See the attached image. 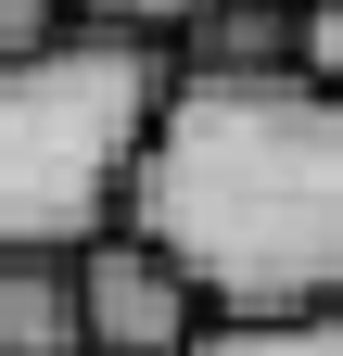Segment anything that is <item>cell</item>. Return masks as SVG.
<instances>
[{"instance_id": "277c9868", "label": "cell", "mask_w": 343, "mask_h": 356, "mask_svg": "<svg viewBox=\"0 0 343 356\" xmlns=\"http://www.w3.org/2000/svg\"><path fill=\"white\" fill-rule=\"evenodd\" d=\"M0 356H90L76 254H0Z\"/></svg>"}, {"instance_id": "6da1fadb", "label": "cell", "mask_w": 343, "mask_h": 356, "mask_svg": "<svg viewBox=\"0 0 343 356\" xmlns=\"http://www.w3.org/2000/svg\"><path fill=\"white\" fill-rule=\"evenodd\" d=\"M127 229L217 318L343 305V89L318 64H178L127 165Z\"/></svg>"}, {"instance_id": "8992f818", "label": "cell", "mask_w": 343, "mask_h": 356, "mask_svg": "<svg viewBox=\"0 0 343 356\" xmlns=\"http://www.w3.org/2000/svg\"><path fill=\"white\" fill-rule=\"evenodd\" d=\"M90 26H153V38H178V26H203V13H229V0H76Z\"/></svg>"}, {"instance_id": "7a4b0ae2", "label": "cell", "mask_w": 343, "mask_h": 356, "mask_svg": "<svg viewBox=\"0 0 343 356\" xmlns=\"http://www.w3.org/2000/svg\"><path fill=\"white\" fill-rule=\"evenodd\" d=\"M165 76H178V38L90 13L0 51V254H76L127 216V165L153 140Z\"/></svg>"}, {"instance_id": "3957f363", "label": "cell", "mask_w": 343, "mask_h": 356, "mask_svg": "<svg viewBox=\"0 0 343 356\" xmlns=\"http://www.w3.org/2000/svg\"><path fill=\"white\" fill-rule=\"evenodd\" d=\"M76 318H90V356H191V331L217 318V305L191 293V267L165 242H140L115 216V229L76 242Z\"/></svg>"}, {"instance_id": "52a82bcc", "label": "cell", "mask_w": 343, "mask_h": 356, "mask_svg": "<svg viewBox=\"0 0 343 356\" xmlns=\"http://www.w3.org/2000/svg\"><path fill=\"white\" fill-rule=\"evenodd\" d=\"M292 64H318L343 89V0H292Z\"/></svg>"}, {"instance_id": "ba28073f", "label": "cell", "mask_w": 343, "mask_h": 356, "mask_svg": "<svg viewBox=\"0 0 343 356\" xmlns=\"http://www.w3.org/2000/svg\"><path fill=\"white\" fill-rule=\"evenodd\" d=\"M64 13H76V0H0V51H26V38H51Z\"/></svg>"}, {"instance_id": "5b68a950", "label": "cell", "mask_w": 343, "mask_h": 356, "mask_svg": "<svg viewBox=\"0 0 343 356\" xmlns=\"http://www.w3.org/2000/svg\"><path fill=\"white\" fill-rule=\"evenodd\" d=\"M191 356H343V305H267V318H203Z\"/></svg>"}]
</instances>
